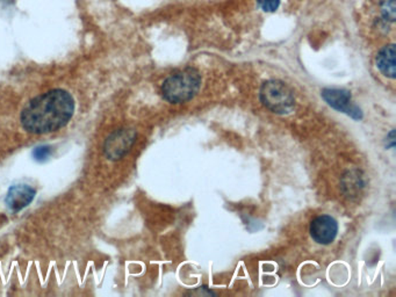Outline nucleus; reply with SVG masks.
I'll return each instance as SVG.
<instances>
[{
    "mask_svg": "<svg viewBox=\"0 0 396 297\" xmlns=\"http://www.w3.org/2000/svg\"><path fill=\"white\" fill-rule=\"evenodd\" d=\"M75 112V100L65 90H51L33 99L23 108L20 120L30 134H49L68 124Z\"/></svg>",
    "mask_w": 396,
    "mask_h": 297,
    "instance_id": "obj_1",
    "label": "nucleus"
},
{
    "mask_svg": "<svg viewBox=\"0 0 396 297\" xmlns=\"http://www.w3.org/2000/svg\"><path fill=\"white\" fill-rule=\"evenodd\" d=\"M201 77L192 68L178 71L164 80L162 85L163 98L170 104H183L189 102L199 92Z\"/></svg>",
    "mask_w": 396,
    "mask_h": 297,
    "instance_id": "obj_2",
    "label": "nucleus"
},
{
    "mask_svg": "<svg viewBox=\"0 0 396 297\" xmlns=\"http://www.w3.org/2000/svg\"><path fill=\"white\" fill-rule=\"evenodd\" d=\"M261 102L277 114H287L294 108L295 99L291 88L280 80H268L261 85Z\"/></svg>",
    "mask_w": 396,
    "mask_h": 297,
    "instance_id": "obj_3",
    "label": "nucleus"
},
{
    "mask_svg": "<svg viewBox=\"0 0 396 297\" xmlns=\"http://www.w3.org/2000/svg\"><path fill=\"white\" fill-rule=\"evenodd\" d=\"M322 98L331 108L345 113L355 120H362V112L358 106L352 104L351 93L343 88H325L322 91Z\"/></svg>",
    "mask_w": 396,
    "mask_h": 297,
    "instance_id": "obj_4",
    "label": "nucleus"
},
{
    "mask_svg": "<svg viewBox=\"0 0 396 297\" xmlns=\"http://www.w3.org/2000/svg\"><path fill=\"white\" fill-rule=\"evenodd\" d=\"M136 132L132 129H119L106 139L104 152L110 161L121 159L135 143Z\"/></svg>",
    "mask_w": 396,
    "mask_h": 297,
    "instance_id": "obj_5",
    "label": "nucleus"
},
{
    "mask_svg": "<svg viewBox=\"0 0 396 297\" xmlns=\"http://www.w3.org/2000/svg\"><path fill=\"white\" fill-rule=\"evenodd\" d=\"M310 233L317 244H331L338 233V223L330 215H320L310 223Z\"/></svg>",
    "mask_w": 396,
    "mask_h": 297,
    "instance_id": "obj_6",
    "label": "nucleus"
},
{
    "mask_svg": "<svg viewBox=\"0 0 396 297\" xmlns=\"http://www.w3.org/2000/svg\"><path fill=\"white\" fill-rule=\"evenodd\" d=\"M35 194L36 191L30 185H14L8 189L6 204L15 213L23 211V208H26L34 200Z\"/></svg>",
    "mask_w": 396,
    "mask_h": 297,
    "instance_id": "obj_7",
    "label": "nucleus"
},
{
    "mask_svg": "<svg viewBox=\"0 0 396 297\" xmlns=\"http://www.w3.org/2000/svg\"><path fill=\"white\" fill-rule=\"evenodd\" d=\"M395 45H388L384 47L377 56V69L382 75L395 80L396 77V60H395Z\"/></svg>",
    "mask_w": 396,
    "mask_h": 297,
    "instance_id": "obj_8",
    "label": "nucleus"
},
{
    "mask_svg": "<svg viewBox=\"0 0 396 297\" xmlns=\"http://www.w3.org/2000/svg\"><path fill=\"white\" fill-rule=\"evenodd\" d=\"M364 187V180L358 171L347 172L343 178V189L347 196H356Z\"/></svg>",
    "mask_w": 396,
    "mask_h": 297,
    "instance_id": "obj_9",
    "label": "nucleus"
},
{
    "mask_svg": "<svg viewBox=\"0 0 396 297\" xmlns=\"http://www.w3.org/2000/svg\"><path fill=\"white\" fill-rule=\"evenodd\" d=\"M380 11L386 23H394L396 18L395 0H382Z\"/></svg>",
    "mask_w": 396,
    "mask_h": 297,
    "instance_id": "obj_10",
    "label": "nucleus"
},
{
    "mask_svg": "<svg viewBox=\"0 0 396 297\" xmlns=\"http://www.w3.org/2000/svg\"><path fill=\"white\" fill-rule=\"evenodd\" d=\"M51 154H53V147L49 145H40V147H35L33 151V158L36 162H45L47 159L50 158Z\"/></svg>",
    "mask_w": 396,
    "mask_h": 297,
    "instance_id": "obj_11",
    "label": "nucleus"
},
{
    "mask_svg": "<svg viewBox=\"0 0 396 297\" xmlns=\"http://www.w3.org/2000/svg\"><path fill=\"white\" fill-rule=\"evenodd\" d=\"M258 4L265 12H276L279 8L280 0H258Z\"/></svg>",
    "mask_w": 396,
    "mask_h": 297,
    "instance_id": "obj_12",
    "label": "nucleus"
},
{
    "mask_svg": "<svg viewBox=\"0 0 396 297\" xmlns=\"http://www.w3.org/2000/svg\"><path fill=\"white\" fill-rule=\"evenodd\" d=\"M387 149H392V147H395V130L393 129L392 132H389L387 135Z\"/></svg>",
    "mask_w": 396,
    "mask_h": 297,
    "instance_id": "obj_13",
    "label": "nucleus"
}]
</instances>
